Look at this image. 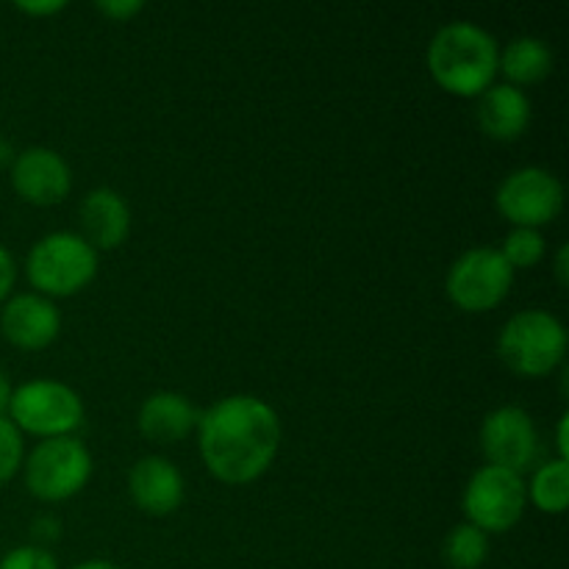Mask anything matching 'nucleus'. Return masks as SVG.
<instances>
[{"instance_id":"1","label":"nucleus","mask_w":569,"mask_h":569,"mask_svg":"<svg viewBox=\"0 0 569 569\" xmlns=\"http://www.w3.org/2000/svg\"><path fill=\"white\" fill-rule=\"evenodd\" d=\"M198 448L206 470L222 483L244 487L264 476L281 450V417L256 395H228L198 420Z\"/></svg>"},{"instance_id":"2","label":"nucleus","mask_w":569,"mask_h":569,"mask_svg":"<svg viewBox=\"0 0 569 569\" xmlns=\"http://www.w3.org/2000/svg\"><path fill=\"white\" fill-rule=\"evenodd\" d=\"M500 44L487 28L456 20L439 28L428 44L426 64L442 92L453 98H481L498 78Z\"/></svg>"},{"instance_id":"3","label":"nucleus","mask_w":569,"mask_h":569,"mask_svg":"<svg viewBox=\"0 0 569 569\" xmlns=\"http://www.w3.org/2000/svg\"><path fill=\"white\" fill-rule=\"evenodd\" d=\"M498 356L520 378L550 376L567 359L565 322L545 309L517 311L500 328Z\"/></svg>"},{"instance_id":"4","label":"nucleus","mask_w":569,"mask_h":569,"mask_svg":"<svg viewBox=\"0 0 569 569\" xmlns=\"http://www.w3.org/2000/svg\"><path fill=\"white\" fill-rule=\"evenodd\" d=\"M26 276L42 298H72L98 276V250L76 231L48 233L28 250Z\"/></svg>"},{"instance_id":"5","label":"nucleus","mask_w":569,"mask_h":569,"mask_svg":"<svg viewBox=\"0 0 569 569\" xmlns=\"http://www.w3.org/2000/svg\"><path fill=\"white\" fill-rule=\"evenodd\" d=\"M6 411L17 431L39 439L72 437L83 426L81 395L53 378H33L11 389Z\"/></svg>"},{"instance_id":"6","label":"nucleus","mask_w":569,"mask_h":569,"mask_svg":"<svg viewBox=\"0 0 569 569\" xmlns=\"http://www.w3.org/2000/svg\"><path fill=\"white\" fill-rule=\"evenodd\" d=\"M26 489L42 503H64L76 498L92 478V456L76 437L42 439L22 459Z\"/></svg>"},{"instance_id":"7","label":"nucleus","mask_w":569,"mask_h":569,"mask_svg":"<svg viewBox=\"0 0 569 569\" xmlns=\"http://www.w3.org/2000/svg\"><path fill=\"white\" fill-rule=\"evenodd\" d=\"M515 270L498 248H470L450 264L445 292L465 315H487L509 298Z\"/></svg>"},{"instance_id":"8","label":"nucleus","mask_w":569,"mask_h":569,"mask_svg":"<svg viewBox=\"0 0 569 569\" xmlns=\"http://www.w3.org/2000/svg\"><path fill=\"white\" fill-rule=\"evenodd\" d=\"M528 506L526 478L503 467H481L472 472L461 495V511L478 531L509 533L522 520Z\"/></svg>"},{"instance_id":"9","label":"nucleus","mask_w":569,"mask_h":569,"mask_svg":"<svg viewBox=\"0 0 569 569\" xmlns=\"http://www.w3.org/2000/svg\"><path fill=\"white\" fill-rule=\"evenodd\" d=\"M495 206L511 228L550 226L565 209V187L545 167H520L500 181Z\"/></svg>"},{"instance_id":"10","label":"nucleus","mask_w":569,"mask_h":569,"mask_svg":"<svg viewBox=\"0 0 569 569\" xmlns=\"http://www.w3.org/2000/svg\"><path fill=\"white\" fill-rule=\"evenodd\" d=\"M481 453L487 456V465L503 467L511 472H528L537 465L539 456V433L533 426V417L520 406H500L489 411L481 422Z\"/></svg>"},{"instance_id":"11","label":"nucleus","mask_w":569,"mask_h":569,"mask_svg":"<svg viewBox=\"0 0 569 569\" xmlns=\"http://www.w3.org/2000/svg\"><path fill=\"white\" fill-rule=\"evenodd\" d=\"M11 189L31 206H56L70 194L72 172L53 148H26L11 161Z\"/></svg>"},{"instance_id":"12","label":"nucleus","mask_w":569,"mask_h":569,"mask_svg":"<svg viewBox=\"0 0 569 569\" xmlns=\"http://www.w3.org/2000/svg\"><path fill=\"white\" fill-rule=\"evenodd\" d=\"M0 333L20 350H44L59 339L61 315L53 300L42 295H11L0 309Z\"/></svg>"},{"instance_id":"13","label":"nucleus","mask_w":569,"mask_h":569,"mask_svg":"<svg viewBox=\"0 0 569 569\" xmlns=\"http://www.w3.org/2000/svg\"><path fill=\"white\" fill-rule=\"evenodd\" d=\"M183 476L164 456H142L128 472V495L148 517H170L183 503Z\"/></svg>"},{"instance_id":"14","label":"nucleus","mask_w":569,"mask_h":569,"mask_svg":"<svg viewBox=\"0 0 569 569\" xmlns=\"http://www.w3.org/2000/svg\"><path fill=\"white\" fill-rule=\"evenodd\" d=\"M81 237L94 250H117L131 233V209L120 192L109 187H98L81 200L78 209Z\"/></svg>"},{"instance_id":"15","label":"nucleus","mask_w":569,"mask_h":569,"mask_svg":"<svg viewBox=\"0 0 569 569\" xmlns=\"http://www.w3.org/2000/svg\"><path fill=\"white\" fill-rule=\"evenodd\" d=\"M531 98L511 83H492L478 98V128L495 142H517L531 126Z\"/></svg>"},{"instance_id":"16","label":"nucleus","mask_w":569,"mask_h":569,"mask_svg":"<svg viewBox=\"0 0 569 569\" xmlns=\"http://www.w3.org/2000/svg\"><path fill=\"white\" fill-rule=\"evenodd\" d=\"M200 411L181 392H153L142 400L137 415L139 433L156 445H172L187 439L198 428Z\"/></svg>"},{"instance_id":"17","label":"nucleus","mask_w":569,"mask_h":569,"mask_svg":"<svg viewBox=\"0 0 569 569\" xmlns=\"http://www.w3.org/2000/svg\"><path fill=\"white\" fill-rule=\"evenodd\" d=\"M498 72L517 89L542 83L553 72V50L539 37H517L500 50Z\"/></svg>"},{"instance_id":"18","label":"nucleus","mask_w":569,"mask_h":569,"mask_svg":"<svg viewBox=\"0 0 569 569\" xmlns=\"http://www.w3.org/2000/svg\"><path fill=\"white\" fill-rule=\"evenodd\" d=\"M528 503L545 515H565L569 500V461L550 459L533 470L531 483H526Z\"/></svg>"},{"instance_id":"19","label":"nucleus","mask_w":569,"mask_h":569,"mask_svg":"<svg viewBox=\"0 0 569 569\" xmlns=\"http://www.w3.org/2000/svg\"><path fill=\"white\" fill-rule=\"evenodd\" d=\"M442 559L450 569H481L489 559V537L470 522H461L445 537Z\"/></svg>"},{"instance_id":"20","label":"nucleus","mask_w":569,"mask_h":569,"mask_svg":"<svg viewBox=\"0 0 569 569\" xmlns=\"http://www.w3.org/2000/svg\"><path fill=\"white\" fill-rule=\"evenodd\" d=\"M500 256L509 261L511 270H531L548 253L542 231L537 228H511L503 239V248H498Z\"/></svg>"},{"instance_id":"21","label":"nucleus","mask_w":569,"mask_h":569,"mask_svg":"<svg viewBox=\"0 0 569 569\" xmlns=\"http://www.w3.org/2000/svg\"><path fill=\"white\" fill-rule=\"evenodd\" d=\"M22 459H26L22 433L11 426L9 417H0V489L22 470Z\"/></svg>"},{"instance_id":"22","label":"nucleus","mask_w":569,"mask_h":569,"mask_svg":"<svg viewBox=\"0 0 569 569\" xmlns=\"http://www.w3.org/2000/svg\"><path fill=\"white\" fill-rule=\"evenodd\" d=\"M0 569H59V561L50 550L37 545H20L0 559Z\"/></svg>"},{"instance_id":"23","label":"nucleus","mask_w":569,"mask_h":569,"mask_svg":"<svg viewBox=\"0 0 569 569\" xmlns=\"http://www.w3.org/2000/svg\"><path fill=\"white\" fill-rule=\"evenodd\" d=\"M94 9L109 17L111 22H131L139 11H144V3H139V0H103Z\"/></svg>"},{"instance_id":"24","label":"nucleus","mask_w":569,"mask_h":569,"mask_svg":"<svg viewBox=\"0 0 569 569\" xmlns=\"http://www.w3.org/2000/svg\"><path fill=\"white\" fill-rule=\"evenodd\" d=\"M31 533L37 539V548L48 550L50 542H59L61 539V522L56 517H39V520L31 522Z\"/></svg>"},{"instance_id":"25","label":"nucleus","mask_w":569,"mask_h":569,"mask_svg":"<svg viewBox=\"0 0 569 569\" xmlns=\"http://www.w3.org/2000/svg\"><path fill=\"white\" fill-rule=\"evenodd\" d=\"M17 281V264L14 256L0 244V306L11 298V289H14Z\"/></svg>"},{"instance_id":"26","label":"nucleus","mask_w":569,"mask_h":569,"mask_svg":"<svg viewBox=\"0 0 569 569\" xmlns=\"http://www.w3.org/2000/svg\"><path fill=\"white\" fill-rule=\"evenodd\" d=\"M67 3H61V0H50V3H17V11H22V14L28 17H50V14H59V11H64Z\"/></svg>"},{"instance_id":"27","label":"nucleus","mask_w":569,"mask_h":569,"mask_svg":"<svg viewBox=\"0 0 569 569\" xmlns=\"http://www.w3.org/2000/svg\"><path fill=\"white\" fill-rule=\"evenodd\" d=\"M569 415L565 411V415L559 417V428H556V450H559V456L556 459H565L569 461Z\"/></svg>"},{"instance_id":"28","label":"nucleus","mask_w":569,"mask_h":569,"mask_svg":"<svg viewBox=\"0 0 569 569\" xmlns=\"http://www.w3.org/2000/svg\"><path fill=\"white\" fill-rule=\"evenodd\" d=\"M553 272H556V281H559V287H567L569 283V244H561L559 253H556Z\"/></svg>"},{"instance_id":"29","label":"nucleus","mask_w":569,"mask_h":569,"mask_svg":"<svg viewBox=\"0 0 569 569\" xmlns=\"http://www.w3.org/2000/svg\"><path fill=\"white\" fill-rule=\"evenodd\" d=\"M14 148H11V142L9 139H3L0 137V170H3V167H11V161H14Z\"/></svg>"},{"instance_id":"30","label":"nucleus","mask_w":569,"mask_h":569,"mask_svg":"<svg viewBox=\"0 0 569 569\" xmlns=\"http://www.w3.org/2000/svg\"><path fill=\"white\" fill-rule=\"evenodd\" d=\"M9 400H11V383L9 378L0 372V417H3V411L9 409Z\"/></svg>"},{"instance_id":"31","label":"nucleus","mask_w":569,"mask_h":569,"mask_svg":"<svg viewBox=\"0 0 569 569\" xmlns=\"http://www.w3.org/2000/svg\"><path fill=\"white\" fill-rule=\"evenodd\" d=\"M72 569H122V567L111 565V561H103V559H89V561H81V565H76Z\"/></svg>"}]
</instances>
